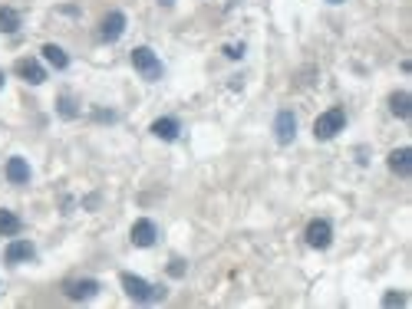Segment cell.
<instances>
[{
	"label": "cell",
	"instance_id": "1",
	"mask_svg": "<svg viewBox=\"0 0 412 309\" xmlns=\"http://www.w3.org/2000/svg\"><path fill=\"white\" fill-rule=\"evenodd\" d=\"M343 128H347V112L340 109V106H333V109H326L317 115L313 135H317V142H330V138H337Z\"/></svg>",
	"mask_w": 412,
	"mask_h": 309
},
{
	"label": "cell",
	"instance_id": "2",
	"mask_svg": "<svg viewBox=\"0 0 412 309\" xmlns=\"http://www.w3.org/2000/svg\"><path fill=\"white\" fill-rule=\"evenodd\" d=\"M119 283H122L125 297L136 299V303H152V299H162L165 297L162 286H152L149 280H142V276H136V273H122V276H119Z\"/></svg>",
	"mask_w": 412,
	"mask_h": 309
},
{
	"label": "cell",
	"instance_id": "3",
	"mask_svg": "<svg viewBox=\"0 0 412 309\" xmlns=\"http://www.w3.org/2000/svg\"><path fill=\"white\" fill-rule=\"evenodd\" d=\"M132 66H136V73L142 76V79H149V83H159L165 76L162 60H159L155 50H149V47H136V50H132Z\"/></svg>",
	"mask_w": 412,
	"mask_h": 309
},
{
	"label": "cell",
	"instance_id": "4",
	"mask_svg": "<svg viewBox=\"0 0 412 309\" xmlns=\"http://www.w3.org/2000/svg\"><path fill=\"white\" fill-rule=\"evenodd\" d=\"M303 240H307V247H313V250H326L333 244V227H330V221H324V217L310 221L307 231H303Z\"/></svg>",
	"mask_w": 412,
	"mask_h": 309
},
{
	"label": "cell",
	"instance_id": "5",
	"mask_svg": "<svg viewBox=\"0 0 412 309\" xmlns=\"http://www.w3.org/2000/svg\"><path fill=\"white\" fill-rule=\"evenodd\" d=\"M13 73L20 76L24 83H30V86H40V83H47V69H43V62H40L37 56H24V60H17Z\"/></svg>",
	"mask_w": 412,
	"mask_h": 309
},
{
	"label": "cell",
	"instance_id": "6",
	"mask_svg": "<svg viewBox=\"0 0 412 309\" xmlns=\"http://www.w3.org/2000/svg\"><path fill=\"white\" fill-rule=\"evenodd\" d=\"M274 135L280 145H290V142L297 138V115L290 109H280L274 115Z\"/></svg>",
	"mask_w": 412,
	"mask_h": 309
},
{
	"label": "cell",
	"instance_id": "7",
	"mask_svg": "<svg viewBox=\"0 0 412 309\" xmlns=\"http://www.w3.org/2000/svg\"><path fill=\"white\" fill-rule=\"evenodd\" d=\"M125 33V13L122 10H109L100 24V40L102 43H116Z\"/></svg>",
	"mask_w": 412,
	"mask_h": 309
},
{
	"label": "cell",
	"instance_id": "8",
	"mask_svg": "<svg viewBox=\"0 0 412 309\" xmlns=\"http://www.w3.org/2000/svg\"><path fill=\"white\" fill-rule=\"evenodd\" d=\"M129 237H132V247H155V240H159V227H155L149 217H138V221L132 224Z\"/></svg>",
	"mask_w": 412,
	"mask_h": 309
},
{
	"label": "cell",
	"instance_id": "9",
	"mask_svg": "<svg viewBox=\"0 0 412 309\" xmlns=\"http://www.w3.org/2000/svg\"><path fill=\"white\" fill-rule=\"evenodd\" d=\"M33 257H37V247H33L30 240H10L7 250H3V260H7L10 267H17V263H30Z\"/></svg>",
	"mask_w": 412,
	"mask_h": 309
},
{
	"label": "cell",
	"instance_id": "10",
	"mask_svg": "<svg viewBox=\"0 0 412 309\" xmlns=\"http://www.w3.org/2000/svg\"><path fill=\"white\" fill-rule=\"evenodd\" d=\"M63 293H66L70 299H76V303H83V299H93L96 293H100V280H66Z\"/></svg>",
	"mask_w": 412,
	"mask_h": 309
},
{
	"label": "cell",
	"instance_id": "11",
	"mask_svg": "<svg viewBox=\"0 0 412 309\" xmlns=\"http://www.w3.org/2000/svg\"><path fill=\"white\" fill-rule=\"evenodd\" d=\"M149 132L155 138H162V142H175V138L182 135V122L172 119V115H162V119H155V122L149 125Z\"/></svg>",
	"mask_w": 412,
	"mask_h": 309
},
{
	"label": "cell",
	"instance_id": "12",
	"mask_svg": "<svg viewBox=\"0 0 412 309\" xmlns=\"http://www.w3.org/2000/svg\"><path fill=\"white\" fill-rule=\"evenodd\" d=\"M3 174H7V181H10V185H30V178H33V172H30L26 158H20V155H13V158L7 161Z\"/></svg>",
	"mask_w": 412,
	"mask_h": 309
},
{
	"label": "cell",
	"instance_id": "13",
	"mask_svg": "<svg viewBox=\"0 0 412 309\" xmlns=\"http://www.w3.org/2000/svg\"><path fill=\"white\" fill-rule=\"evenodd\" d=\"M389 168H393V174H399V178H409L412 174V149L389 151Z\"/></svg>",
	"mask_w": 412,
	"mask_h": 309
},
{
	"label": "cell",
	"instance_id": "14",
	"mask_svg": "<svg viewBox=\"0 0 412 309\" xmlns=\"http://www.w3.org/2000/svg\"><path fill=\"white\" fill-rule=\"evenodd\" d=\"M43 60L50 62L53 69H66V66H70V53L63 50V47H56V43H43Z\"/></svg>",
	"mask_w": 412,
	"mask_h": 309
},
{
	"label": "cell",
	"instance_id": "15",
	"mask_svg": "<svg viewBox=\"0 0 412 309\" xmlns=\"http://www.w3.org/2000/svg\"><path fill=\"white\" fill-rule=\"evenodd\" d=\"M389 112H393V115H396V119H409L412 115V96L409 92H393V96H389Z\"/></svg>",
	"mask_w": 412,
	"mask_h": 309
},
{
	"label": "cell",
	"instance_id": "16",
	"mask_svg": "<svg viewBox=\"0 0 412 309\" xmlns=\"http://www.w3.org/2000/svg\"><path fill=\"white\" fill-rule=\"evenodd\" d=\"M20 227H24V221H20L13 210L0 208V234H3V237H17V234H20Z\"/></svg>",
	"mask_w": 412,
	"mask_h": 309
},
{
	"label": "cell",
	"instance_id": "17",
	"mask_svg": "<svg viewBox=\"0 0 412 309\" xmlns=\"http://www.w3.org/2000/svg\"><path fill=\"white\" fill-rule=\"evenodd\" d=\"M20 30V13L13 7H0V33H17Z\"/></svg>",
	"mask_w": 412,
	"mask_h": 309
},
{
	"label": "cell",
	"instance_id": "18",
	"mask_svg": "<svg viewBox=\"0 0 412 309\" xmlns=\"http://www.w3.org/2000/svg\"><path fill=\"white\" fill-rule=\"evenodd\" d=\"M56 112H60V119H76V115H79V109H76V102L70 99V96H60V99H56Z\"/></svg>",
	"mask_w": 412,
	"mask_h": 309
},
{
	"label": "cell",
	"instance_id": "19",
	"mask_svg": "<svg viewBox=\"0 0 412 309\" xmlns=\"http://www.w3.org/2000/svg\"><path fill=\"white\" fill-rule=\"evenodd\" d=\"M383 306H406V293H386Z\"/></svg>",
	"mask_w": 412,
	"mask_h": 309
},
{
	"label": "cell",
	"instance_id": "20",
	"mask_svg": "<svg viewBox=\"0 0 412 309\" xmlns=\"http://www.w3.org/2000/svg\"><path fill=\"white\" fill-rule=\"evenodd\" d=\"M225 56L228 60H241V56H244V43H231V47H225Z\"/></svg>",
	"mask_w": 412,
	"mask_h": 309
},
{
	"label": "cell",
	"instance_id": "21",
	"mask_svg": "<svg viewBox=\"0 0 412 309\" xmlns=\"http://www.w3.org/2000/svg\"><path fill=\"white\" fill-rule=\"evenodd\" d=\"M168 273H172V276H182V273H185V260H172V263H168Z\"/></svg>",
	"mask_w": 412,
	"mask_h": 309
},
{
	"label": "cell",
	"instance_id": "22",
	"mask_svg": "<svg viewBox=\"0 0 412 309\" xmlns=\"http://www.w3.org/2000/svg\"><path fill=\"white\" fill-rule=\"evenodd\" d=\"M93 119H100V122H113L116 115L113 112H93Z\"/></svg>",
	"mask_w": 412,
	"mask_h": 309
},
{
	"label": "cell",
	"instance_id": "23",
	"mask_svg": "<svg viewBox=\"0 0 412 309\" xmlns=\"http://www.w3.org/2000/svg\"><path fill=\"white\" fill-rule=\"evenodd\" d=\"M159 3H162V7H175V0H159Z\"/></svg>",
	"mask_w": 412,
	"mask_h": 309
},
{
	"label": "cell",
	"instance_id": "24",
	"mask_svg": "<svg viewBox=\"0 0 412 309\" xmlns=\"http://www.w3.org/2000/svg\"><path fill=\"white\" fill-rule=\"evenodd\" d=\"M330 3H343V0H330Z\"/></svg>",
	"mask_w": 412,
	"mask_h": 309
},
{
	"label": "cell",
	"instance_id": "25",
	"mask_svg": "<svg viewBox=\"0 0 412 309\" xmlns=\"http://www.w3.org/2000/svg\"><path fill=\"white\" fill-rule=\"evenodd\" d=\"M0 86H3V73H0Z\"/></svg>",
	"mask_w": 412,
	"mask_h": 309
}]
</instances>
